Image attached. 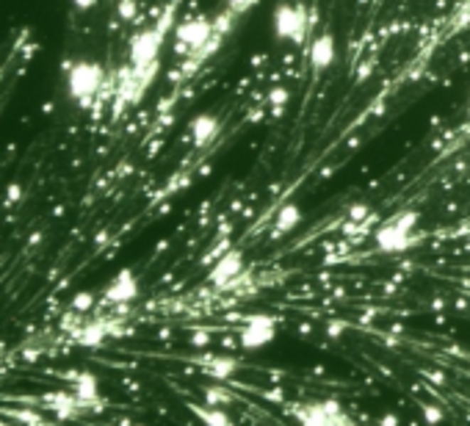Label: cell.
Returning <instances> with one entry per match:
<instances>
[{
    "label": "cell",
    "instance_id": "cell-21",
    "mask_svg": "<svg viewBox=\"0 0 470 426\" xmlns=\"http://www.w3.org/2000/svg\"><path fill=\"white\" fill-rule=\"evenodd\" d=\"M70 3H73L75 11H92L97 6V0H70Z\"/></svg>",
    "mask_w": 470,
    "mask_h": 426
},
{
    "label": "cell",
    "instance_id": "cell-23",
    "mask_svg": "<svg viewBox=\"0 0 470 426\" xmlns=\"http://www.w3.org/2000/svg\"><path fill=\"white\" fill-rule=\"evenodd\" d=\"M194 346H208V335H194Z\"/></svg>",
    "mask_w": 470,
    "mask_h": 426
},
{
    "label": "cell",
    "instance_id": "cell-22",
    "mask_svg": "<svg viewBox=\"0 0 470 426\" xmlns=\"http://www.w3.org/2000/svg\"><path fill=\"white\" fill-rule=\"evenodd\" d=\"M379 426H398V415L396 412H385V415L379 418Z\"/></svg>",
    "mask_w": 470,
    "mask_h": 426
},
{
    "label": "cell",
    "instance_id": "cell-6",
    "mask_svg": "<svg viewBox=\"0 0 470 426\" xmlns=\"http://www.w3.org/2000/svg\"><path fill=\"white\" fill-rule=\"evenodd\" d=\"M279 332V319L269 313H249L238 329V346L244 351H260L272 346Z\"/></svg>",
    "mask_w": 470,
    "mask_h": 426
},
{
    "label": "cell",
    "instance_id": "cell-8",
    "mask_svg": "<svg viewBox=\"0 0 470 426\" xmlns=\"http://www.w3.org/2000/svg\"><path fill=\"white\" fill-rule=\"evenodd\" d=\"M136 299H139V277H136L133 269H122L102 291L105 304H130Z\"/></svg>",
    "mask_w": 470,
    "mask_h": 426
},
{
    "label": "cell",
    "instance_id": "cell-15",
    "mask_svg": "<svg viewBox=\"0 0 470 426\" xmlns=\"http://www.w3.org/2000/svg\"><path fill=\"white\" fill-rule=\"evenodd\" d=\"M105 335H108V326L102 324V321H89V324H83L78 332H75V341H78L80 346L97 349V346H102Z\"/></svg>",
    "mask_w": 470,
    "mask_h": 426
},
{
    "label": "cell",
    "instance_id": "cell-16",
    "mask_svg": "<svg viewBox=\"0 0 470 426\" xmlns=\"http://www.w3.org/2000/svg\"><path fill=\"white\" fill-rule=\"evenodd\" d=\"M92 307H95V294H92V291H80V294H75L73 302H70V310L78 313V316H80V313H89Z\"/></svg>",
    "mask_w": 470,
    "mask_h": 426
},
{
    "label": "cell",
    "instance_id": "cell-4",
    "mask_svg": "<svg viewBox=\"0 0 470 426\" xmlns=\"http://www.w3.org/2000/svg\"><path fill=\"white\" fill-rule=\"evenodd\" d=\"M269 26L277 42L282 45H307L310 42V14L301 3L279 0L272 9Z\"/></svg>",
    "mask_w": 470,
    "mask_h": 426
},
{
    "label": "cell",
    "instance_id": "cell-13",
    "mask_svg": "<svg viewBox=\"0 0 470 426\" xmlns=\"http://www.w3.org/2000/svg\"><path fill=\"white\" fill-rule=\"evenodd\" d=\"M188 410L205 426H235V421L230 418V412L224 407H216V404H208V401L205 404H188Z\"/></svg>",
    "mask_w": 470,
    "mask_h": 426
},
{
    "label": "cell",
    "instance_id": "cell-1",
    "mask_svg": "<svg viewBox=\"0 0 470 426\" xmlns=\"http://www.w3.org/2000/svg\"><path fill=\"white\" fill-rule=\"evenodd\" d=\"M105 83H108L105 67L95 58H73L64 67V92L78 108H89L102 95Z\"/></svg>",
    "mask_w": 470,
    "mask_h": 426
},
{
    "label": "cell",
    "instance_id": "cell-19",
    "mask_svg": "<svg viewBox=\"0 0 470 426\" xmlns=\"http://www.w3.org/2000/svg\"><path fill=\"white\" fill-rule=\"evenodd\" d=\"M205 401L216 404V407H227L233 401V393L227 388H205Z\"/></svg>",
    "mask_w": 470,
    "mask_h": 426
},
{
    "label": "cell",
    "instance_id": "cell-7",
    "mask_svg": "<svg viewBox=\"0 0 470 426\" xmlns=\"http://www.w3.org/2000/svg\"><path fill=\"white\" fill-rule=\"evenodd\" d=\"M338 61V39L332 31H319L310 42H307V64L313 70V75H324L326 70H332V64Z\"/></svg>",
    "mask_w": 470,
    "mask_h": 426
},
{
    "label": "cell",
    "instance_id": "cell-25",
    "mask_svg": "<svg viewBox=\"0 0 470 426\" xmlns=\"http://www.w3.org/2000/svg\"><path fill=\"white\" fill-rule=\"evenodd\" d=\"M3 426H11V424H9V421H3Z\"/></svg>",
    "mask_w": 470,
    "mask_h": 426
},
{
    "label": "cell",
    "instance_id": "cell-24",
    "mask_svg": "<svg viewBox=\"0 0 470 426\" xmlns=\"http://www.w3.org/2000/svg\"><path fill=\"white\" fill-rule=\"evenodd\" d=\"M468 114H470V95H468Z\"/></svg>",
    "mask_w": 470,
    "mask_h": 426
},
{
    "label": "cell",
    "instance_id": "cell-9",
    "mask_svg": "<svg viewBox=\"0 0 470 426\" xmlns=\"http://www.w3.org/2000/svg\"><path fill=\"white\" fill-rule=\"evenodd\" d=\"M241 272H244V255L238 250H227L208 269V282L210 285H230L233 279L241 277Z\"/></svg>",
    "mask_w": 470,
    "mask_h": 426
},
{
    "label": "cell",
    "instance_id": "cell-17",
    "mask_svg": "<svg viewBox=\"0 0 470 426\" xmlns=\"http://www.w3.org/2000/svg\"><path fill=\"white\" fill-rule=\"evenodd\" d=\"M257 6V0H224V11L233 17H244Z\"/></svg>",
    "mask_w": 470,
    "mask_h": 426
},
{
    "label": "cell",
    "instance_id": "cell-3",
    "mask_svg": "<svg viewBox=\"0 0 470 426\" xmlns=\"http://www.w3.org/2000/svg\"><path fill=\"white\" fill-rule=\"evenodd\" d=\"M418 225L421 213L418 211H401L385 219L382 225L373 230V244L376 250L385 255H404L418 244Z\"/></svg>",
    "mask_w": 470,
    "mask_h": 426
},
{
    "label": "cell",
    "instance_id": "cell-18",
    "mask_svg": "<svg viewBox=\"0 0 470 426\" xmlns=\"http://www.w3.org/2000/svg\"><path fill=\"white\" fill-rule=\"evenodd\" d=\"M421 418L429 426H437L446 421V412H443V407H437V404H421Z\"/></svg>",
    "mask_w": 470,
    "mask_h": 426
},
{
    "label": "cell",
    "instance_id": "cell-12",
    "mask_svg": "<svg viewBox=\"0 0 470 426\" xmlns=\"http://www.w3.org/2000/svg\"><path fill=\"white\" fill-rule=\"evenodd\" d=\"M301 222V208H299L297 202H285L279 211H277V219H274V227H272V238H282V235H288V233H294Z\"/></svg>",
    "mask_w": 470,
    "mask_h": 426
},
{
    "label": "cell",
    "instance_id": "cell-11",
    "mask_svg": "<svg viewBox=\"0 0 470 426\" xmlns=\"http://www.w3.org/2000/svg\"><path fill=\"white\" fill-rule=\"evenodd\" d=\"M238 368H241L238 360L230 357V354H216V357H208L202 363V374L216 379V382H230L233 376L238 374Z\"/></svg>",
    "mask_w": 470,
    "mask_h": 426
},
{
    "label": "cell",
    "instance_id": "cell-14",
    "mask_svg": "<svg viewBox=\"0 0 470 426\" xmlns=\"http://www.w3.org/2000/svg\"><path fill=\"white\" fill-rule=\"evenodd\" d=\"M73 393L78 399L86 401V407L100 401V382L95 374H78L73 376Z\"/></svg>",
    "mask_w": 470,
    "mask_h": 426
},
{
    "label": "cell",
    "instance_id": "cell-2",
    "mask_svg": "<svg viewBox=\"0 0 470 426\" xmlns=\"http://www.w3.org/2000/svg\"><path fill=\"white\" fill-rule=\"evenodd\" d=\"M164 42H166V31L161 26L141 28L127 42V64L133 67V73L141 78L147 86L155 80L158 70H161Z\"/></svg>",
    "mask_w": 470,
    "mask_h": 426
},
{
    "label": "cell",
    "instance_id": "cell-10",
    "mask_svg": "<svg viewBox=\"0 0 470 426\" xmlns=\"http://www.w3.org/2000/svg\"><path fill=\"white\" fill-rule=\"evenodd\" d=\"M219 117L216 114H210V111H199L191 117V122H188V133H191V142L197 144V147H208L216 136H219Z\"/></svg>",
    "mask_w": 470,
    "mask_h": 426
},
{
    "label": "cell",
    "instance_id": "cell-5",
    "mask_svg": "<svg viewBox=\"0 0 470 426\" xmlns=\"http://www.w3.org/2000/svg\"><path fill=\"white\" fill-rule=\"evenodd\" d=\"M174 48L180 50V55H188L194 58L202 50H208V45L213 42L216 36V23L205 14H191L186 20H180L174 26Z\"/></svg>",
    "mask_w": 470,
    "mask_h": 426
},
{
    "label": "cell",
    "instance_id": "cell-20",
    "mask_svg": "<svg viewBox=\"0 0 470 426\" xmlns=\"http://www.w3.org/2000/svg\"><path fill=\"white\" fill-rule=\"evenodd\" d=\"M136 0H119V6H117V14H119V20L122 23H130L133 17H136Z\"/></svg>",
    "mask_w": 470,
    "mask_h": 426
}]
</instances>
